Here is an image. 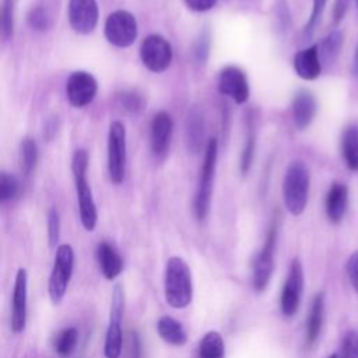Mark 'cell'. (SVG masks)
<instances>
[{
	"label": "cell",
	"mask_w": 358,
	"mask_h": 358,
	"mask_svg": "<svg viewBox=\"0 0 358 358\" xmlns=\"http://www.w3.org/2000/svg\"><path fill=\"white\" fill-rule=\"evenodd\" d=\"M164 295L166 303L173 309H183L192 302V273L187 263L179 256H172L166 262L164 274Z\"/></svg>",
	"instance_id": "obj_1"
},
{
	"label": "cell",
	"mask_w": 358,
	"mask_h": 358,
	"mask_svg": "<svg viewBox=\"0 0 358 358\" xmlns=\"http://www.w3.org/2000/svg\"><path fill=\"white\" fill-rule=\"evenodd\" d=\"M88 154L85 150H76L71 159V172L74 176V186L78 201L80 221L87 231H94L98 221L96 206L92 197V190L87 180Z\"/></svg>",
	"instance_id": "obj_2"
},
{
	"label": "cell",
	"mask_w": 358,
	"mask_h": 358,
	"mask_svg": "<svg viewBox=\"0 0 358 358\" xmlns=\"http://www.w3.org/2000/svg\"><path fill=\"white\" fill-rule=\"evenodd\" d=\"M309 169L302 161L288 165L282 182V197L285 208L292 215H301L306 207L309 196Z\"/></svg>",
	"instance_id": "obj_3"
},
{
	"label": "cell",
	"mask_w": 358,
	"mask_h": 358,
	"mask_svg": "<svg viewBox=\"0 0 358 358\" xmlns=\"http://www.w3.org/2000/svg\"><path fill=\"white\" fill-rule=\"evenodd\" d=\"M217 155H218V141H217V138H210L206 145L204 158H203V164L200 168L197 190H196L194 203H193L194 215L199 221H204L210 211Z\"/></svg>",
	"instance_id": "obj_4"
},
{
	"label": "cell",
	"mask_w": 358,
	"mask_h": 358,
	"mask_svg": "<svg viewBox=\"0 0 358 358\" xmlns=\"http://www.w3.org/2000/svg\"><path fill=\"white\" fill-rule=\"evenodd\" d=\"M74 267V250L69 243L57 246L48 282V292L53 303H60L67 292Z\"/></svg>",
	"instance_id": "obj_5"
},
{
	"label": "cell",
	"mask_w": 358,
	"mask_h": 358,
	"mask_svg": "<svg viewBox=\"0 0 358 358\" xmlns=\"http://www.w3.org/2000/svg\"><path fill=\"white\" fill-rule=\"evenodd\" d=\"M123 310H124V292L122 285L116 284L112 292L110 315H109V323H108L105 343H103V355L106 358H119L122 354Z\"/></svg>",
	"instance_id": "obj_6"
},
{
	"label": "cell",
	"mask_w": 358,
	"mask_h": 358,
	"mask_svg": "<svg viewBox=\"0 0 358 358\" xmlns=\"http://www.w3.org/2000/svg\"><path fill=\"white\" fill-rule=\"evenodd\" d=\"M108 172L112 183L120 185L123 182L126 172V129L119 120L109 124Z\"/></svg>",
	"instance_id": "obj_7"
},
{
	"label": "cell",
	"mask_w": 358,
	"mask_h": 358,
	"mask_svg": "<svg viewBox=\"0 0 358 358\" xmlns=\"http://www.w3.org/2000/svg\"><path fill=\"white\" fill-rule=\"evenodd\" d=\"M103 34L113 46L129 48L137 38V20L126 10H116L108 15Z\"/></svg>",
	"instance_id": "obj_8"
},
{
	"label": "cell",
	"mask_w": 358,
	"mask_h": 358,
	"mask_svg": "<svg viewBox=\"0 0 358 358\" xmlns=\"http://www.w3.org/2000/svg\"><path fill=\"white\" fill-rule=\"evenodd\" d=\"M277 245V221L274 220L268 228L264 245L253 262L252 284L259 292L264 291L274 271V253Z\"/></svg>",
	"instance_id": "obj_9"
},
{
	"label": "cell",
	"mask_w": 358,
	"mask_h": 358,
	"mask_svg": "<svg viewBox=\"0 0 358 358\" xmlns=\"http://www.w3.org/2000/svg\"><path fill=\"white\" fill-rule=\"evenodd\" d=\"M140 59L147 70L152 73H164L172 62V46L162 35H148L141 42Z\"/></svg>",
	"instance_id": "obj_10"
},
{
	"label": "cell",
	"mask_w": 358,
	"mask_h": 358,
	"mask_svg": "<svg viewBox=\"0 0 358 358\" xmlns=\"http://www.w3.org/2000/svg\"><path fill=\"white\" fill-rule=\"evenodd\" d=\"M302 291H303V268L299 259L295 257L289 264V270H288L284 287L281 289V296H280V309L285 317H292L298 312Z\"/></svg>",
	"instance_id": "obj_11"
},
{
	"label": "cell",
	"mask_w": 358,
	"mask_h": 358,
	"mask_svg": "<svg viewBox=\"0 0 358 358\" xmlns=\"http://www.w3.org/2000/svg\"><path fill=\"white\" fill-rule=\"evenodd\" d=\"M98 92L96 78L84 70L74 71L69 76L66 83V96L71 106L85 108L88 106Z\"/></svg>",
	"instance_id": "obj_12"
},
{
	"label": "cell",
	"mask_w": 358,
	"mask_h": 358,
	"mask_svg": "<svg viewBox=\"0 0 358 358\" xmlns=\"http://www.w3.org/2000/svg\"><path fill=\"white\" fill-rule=\"evenodd\" d=\"M218 91L236 103L249 99V83L245 71L238 66H225L218 74Z\"/></svg>",
	"instance_id": "obj_13"
},
{
	"label": "cell",
	"mask_w": 358,
	"mask_h": 358,
	"mask_svg": "<svg viewBox=\"0 0 358 358\" xmlns=\"http://www.w3.org/2000/svg\"><path fill=\"white\" fill-rule=\"evenodd\" d=\"M98 17L96 0H69V22L77 34H91L98 24Z\"/></svg>",
	"instance_id": "obj_14"
},
{
	"label": "cell",
	"mask_w": 358,
	"mask_h": 358,
	"mask_svg": "<svg viewBox=\"0 0 358 358\" xmlns=\"http://www.w3.org/2000/svg\"><path fill=\"white\" fill-rule=\"evenodd\" d=\"M27 299H28V274L25 268H18L14 281L11 301V330L18 334L27 323Z\"/></svg>",
	"instance_id": "obj_15"
},
{
	"label": "cell",
	"mask_w": 358,
	"mask_h": 358,
	"mask_svg": "<svg viewBox=\"0 0 358 358\" xmlns=\"http://www.w3.org/2000/svg\"><path fill=\"white\" fill-rule=\"evenodd\" d=\"M173 131V120L171 115L165 110L157 112L150 124V144L152 152L159 157L164 155L171 144Z\"/></svg>",
	"instance_id": "obj_16"
},
{
	"label": "cell",
	"mask_w": 358,
	"mask_h": 358,
	"mask_svg": "<svg viewBox=\"0 0 358 358\" xmlns=\"http://www.w3.org/2000/svg\"><path fill=\"white\" fill-rule=\"evenodd\" d=\"M294 70L303 80H315L322 73V60L319 46L312 45L302 49L294 56Z\"/></svg>",
	"instance_id": "obj_17"
},
{
	"label": "cell",
	"mask_w": 358,
	"mask_h": 358,
	"mask_svg": "<svg viewBox=\"0 0 358 358\" xmlns=\"http://www.w3.org/2000/svg\"><path fill=\"white\" fill-rule=\"evenodd\" d=\"M316 115V99L308 90H299L292 101V117L298 129L303 130Z\"/></svg>",
	"instance_id": "obj_18"
},
{
	"label": "cell",
	"mask_w": 358,
	"mask_h": 358,
	"mask_svg": "<svg viewBox=\"0 0 358 358\" xmlns=\"http://www.w3.org/2000/svg\"><path fill=\"white\" fill-rule=\"evenodd\" d=\"M347 203H348V189L345 185L334 182L327 194H326V201H324V208H326V215L330 222L338 224L347 210Z\"/></svg>",
	"instance_id": "obj_19"
},
{
	"label": "cell",
	"mask_w": 358,
	"mask_h": 358,
	"mask_svg": "<svg viewBox=\"0 0 358 358\" xmlns=\"http://www.w3.org/2000/svg\"><path fill=\"white\" fill-rule=\"evenodd\" d=\"M96 260L101 273L106 280H115L123 270V259L120 253L108 242H101L98 245Z\"/></svg>",
	"instance_id": "obj_20"
},
{
	"label": "cell",
	"mask_w": 358,
	"mask_h": 358,
	"mask_svg": "<svg viewBox=\"0 0 358 358\" xmlns=\"http://www.w3.org/2000/svg\"><path fill=\"white\" fill-rule=\"evenodd\" d=\"M323 315H324V294L317 292L310 303L309 315L306 319V345L310 347L316 343L322 324H323Z\"/></svg>",
	"instance_id": "obj_21"
},
{
	"label": "cell",
	"mask_w": 358,
	"mask_h": 358,
	"mask_svg": "<svg viewBox=\"0 0 358 358\" xmlns=\"http://www.w3.org/2000/svg\"><path fill=\"white\" fill-rule=\"evenodd\" d=\"M157 331L159 337L175 347H182L187 343V334L180 322L173 319L172 316H161L157 322Z\"/></svg>",
	"instance_id": "obj_22"
},
{
	"label": "cell",
	"mask_w": 358,
	"mask_h": 358,
	"mask_svg": "<svg viewBox=\"0 0 358 358\" xmlns=\"http://www.w3.org/2000/svg\"><path fill=\"white\" fill-rule=\"evenodd\" d=\"M341 152L345 165L351 171H358V126L347 127L341 136Z\"/></svg>",
	"instance_id": "obj_23"
},
{
	"label": "cell",
	"mask_w": 358,
	"mask_h": 358,
	"mask_svg": "<svg viewBox=\"0 0 358 358\" xmlns=\"http://www.w3.org/2000/svg\"><path fill=\"white\" fill-rule=\"evenodd\" d=\"M225 345L224 338L220 331L211 330L207 331L199 343L197 358H224Z\"/></svg>",
	"instance_id": "obj_24"
},
{
	"label": "cell",
	"mask_w": 358,
	"mask_h": 358,
	"mask_svg": "<svg viewBox=\"0 0 358 358\" xmlns=\"http://www.w3.org/2000/svg\"><path fill=\"white\" fill-rule=\"evenodd\" d=\"M38 162V145L34 138L25 137L20 144V168L25 176H29Z\"/></svg>",
	"instance_id": "obj_25"
},
{
	"label": "cell",
	"mask_w": 358,
	"mask_h": 358,
	"mask_svg": "<svg viewBox=\"0 0 358 358\" xmlns=\"http://www.w3.org/2000/svg\"><path fill=\"white\" fill-rule=\"evenodd\" d=\"M77 343H78V330L76 327H67V329H63L60 333H57L53 341V347L57 355L69 357L76 350Z\"/></svg>",
	"instance_id": "obj_26"
},
{
	"label": "cell",
	"mask_w": 358,
	"mask_h": 358,
	"mask_svg": "<svg viewBox=\"0 0 358 358\" xmlns=\"http://www.w3.org/2000/svg\"><path fill=\"white\" fill-rule=\"evenodd\" d=\"M203 116L201 113L194 108L189 113L187 120V141L193 151H197L200 148L201 140H203Z\"/></svg>",
	"instance_id": "obj_27"
},
{
	"label": "cell",
	"mask_w": 358,
	"mask_h": 358,
	"mask_svg": "<svg viewBox=\"0 0 358 358\" xmlns=\"http://www.w3.org/2000/svg\"><path fill=\"white\" fill-rule=\"evenodd\" d=\"M255 151H256V133H255L253 122L250 119L246 140H245V145H243V150H242V154H241V172H242V175H246L250 171L252 164H253V158H255Z\"/></svg>",
	"instance_id": "obj_28"
},
{
	"label": "cell",
	"mask_w": 358,
	"mask_h": 358,
	"mask_svg": "<svg viewBox=\"0 0 358 358\" xmlns=\"http://www.w3.org/2000/svg\"><path fill=\"white\" fill-rule=\"evenodd\" d=\"M341 43H343V35L338 31L330 32L319 46L320 60H323L324 63L333 62L341 48Z\"/></svg>",
	"instance_id": "obj_29"
},
{
	"label": "cell",
	"mask_w": 358,
	"mask_h": 358,
	"mask_svg": "<svg viewBox=\"0 0 358 358\" xmlns=\"http://www.w3.org/2000/svg\"><path fill=\"white\" fill-rule=\"evenodd\" d=\"M20 193V180L15 175L1 172L0 175V200L10 201Z\"/></svg>",
	"instance_id": "obj_30"
},
{
	"label": "cell",
	"mask_w": 358,
	"mask_h": 358,
	"mask_svg": "<svg viewBox=\"0 0 358 358\" xmlns=\"http://www.w3.org/2000/svg\"><path fill=\"white\" fill-rule=\"evenodd\" d=\"M119 102H120L123 109H126L127 112H131V113L140 112L145 106L144 96L140 92L134 91V90L123 91L119 95Z\"/></svg>",
	"instance_id": "obj_31"
},
{
	"label": "cell",
	"mask_w": 358,
	"mask_h": 358,
	"mask_svg": "<svg viewBox=\"0 0 358 358\" xmlns=\"http://www.w3.org/2000/svg\"><path fill=\"white\" fill-rule=\"evenodd\" d=\"M1 32L4 39H11L14 34V3L4 0L1 8Z\"/></svg>",
	"instance_id": "obj_32"
},
{
	"label": "cell",
	"mask_w": 358,
	"mask_h": 358,
	"mask_svg": "<svg viewBox=\"0 0 358 358\" xmlns=\"http://www.w3.org/2000/svg\"><path fill=\"white\" fill-rule=\"evenodd\" d=\"M338 358H358V331L348 330L341 341Z\"/></svg>",
	"instance_id": "obj_33"
},
{
	"label": "cell",
	"mask_w": 358,
	"mask_h": 358,
	"mask_svg": "<svg viewBox=\"0 0 358 358\" xmlns=\"http://www.w3.org/2000/svg\"><path fill=\"white\" fill-rule=\"evenodd\" d=\"M326 1L327 0H313V6H312V11H310V15L308 18V22L303 28V35L305 38H309L312 36V34L315 32L320 18H322V14L324 11V7H326Z\"/></svg>",
	"instance_id": "obj_34"
},
{
	"label": "cell",
	"mask_w": 358,
	"mask_h": 358,
	"mask_svg": "<svg viewBox=\"0 0 358 358\" xmlns=\"http://www.w3.org/2000/svg\"><path fill=\"white\" fill-rule=\"evenodd\" d=\"M27 21L29 24V27L35 31H43L48 28L49 25V17H48V13L43 7L41 6H36V7H32L27 15Z\"/></svg>",
	"instance_id": "obj_35"
},
{
	"label": "cell",
	"mask_w": 358,
	"mask_h": 358,
	"mask_svg": "<svg viewBox=\"0 0 358 358\" xmlns=\"http://www.w3.org/2000/svg\"><path fill=\"white\" fill-rule=\"evenodd\" d=\"M60 235V217L56 208H50L48 214V238L52 248L56 246Z\"/></svg>",
	"instance_id": "obj_36"
},
{
	"label": "cell",
	"mask_w": 358,
	"mask_h": 358,
	"mask_svg": "<svg viewBox=\"0 0 358 358\" xmlns=\"http://www.w3.org/2000/svg\"><path fill=\"white\" fill-rule=\"evenodd\" d=\"M210 55V32L206 29L194 45V57L199 63H206Z\"/></svg>",
	"instance_id": "obj_37"
},
{
	"label": "cell",
	"mask_w": 358,
	"mask_h": 358,
	"mask_svg": "<svg viewBox=\"0 0 358 358\" xmlns=\"http://www.w3.org/2000/svg\"><path fill=\"white\" fill-rule=\"evenodd\" d=\"M345 271L351 287L358 294V250H355L345 263Z\"/></svg>",
	"instance_id": "obj_38"
},
{
	"label": "cell",
	"mask_w": 358,
	"mask_h": 358,
	"mask_svg": "<svg viewBox=\"0 0 358 358\" xmlns=\"http://www.w3.org/2000/svg\"><path fill=\"white\" fill-rule=\"evenodd\" d=\"M185 3L190 10L203 13L211 10L217 4V0H185Z\"/></svg>",
	"instance_id": "obj_39"
},
{
	"label": "cell",
	"mask_w": 358,
	"mask_h": 358,
	"mask_svg": "<svg viewBox=\"0 0 358 358\" xmlns=\"http://www.w3.org/2000/svg\"><path fill=\"white\" fill-rule=\"evenodd\" d=\"M57 127H59V119L57 116H50L45 126H43V136L48 138V140H52L55 137V134L57 133Z\"/></svg>",
	"instance_id": "obj_40"
},
{
	"label": "cell",
	"mask_w": 358,
	"mask_h": 358,
	"mask_svg": "<svg viewBox=\"0 0 358 358\" xmlns=\"http://www.w3.org/2000/svg\"><path fill=\"white\" fill-rule=\"evenodd\" d=\"M348 6H350V0H336L334 10H333V17L336 24L344 18Z\"/></svg>",
	"instance_id": "obj_41"
},
{
	"label": "cell",
	"mask_w": 358,
	"mask_h": 358,
	"mask_svg": "<svg viewBox=\"0 0 358 358\" xmlns=\"http://www.w3.org/2000/svg\"><path fill=\"white\" fill-rule=\"evenodd\" d=\"M140 338L137 333H130V347H129V358H140Z\"/></svg>",
	"instance_id": "obj_42"
},
{
	"label": "cell",
	"mask_w": 358,
	"mask_h": 358,
	"mask_svg": "<svg viewBox=\"0 0 358 358\" xmlns=\"http://www.w3.org/2000/svg\"><path fill=\"white\" fill-rule=\"evenodd\" d=\"M352 71H354V74L358 76V46H357V49H355L354 59H352Z\"/></svg>",
	"instance_id": "obj_43"
},
{
	"label": "cell",
	"mask_w": 358,
	"mask_h": 358,
	"mask_svg": "<svg viewBox=\"0 0 358 358\" xmlns=\"http://www.w3.org/2000/svg\"><path fill=\"white\" fill-rule=\"evenodd\" d=\"M329 358H338V354H331Z\"/></svg>",
	"instance_id": "obj_44"
},
{
	"label": "cell",
	"mask_w": 358,
	"mask_h": 358,
	"mask_svg": "<svg viewBox=\"0 0 358 358\" xmlns=\"http://www.w3.org/2000/svg\"><path fill=\"white\" fill-rule=\"evenodd\" d=\"M357 4H358V0H357Z\"/></svg>",
	"instance_id": "obj_45"
}]
</instances>
